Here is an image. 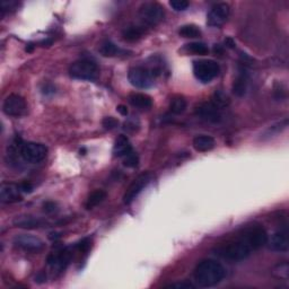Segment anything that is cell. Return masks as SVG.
<instances>
[{
  "instance_id": "5",
  "label": "cell",
  "mask_w": 289,
  "mask_h": 289,
  "mask_svg": "<svg viewBox=\"0 0 289 289\" xmlns=\"http://www.w3.org/2000/svg\"><path fill=\"white\" fill-rule=\"evenodd\" d=\"M165 16L163 6L158 3H145L139 8V17L144 24L148 26H155L161 23Z\"/></svg>"
},
{
  "instance_id": "28",
  "label": "cell",
  "mask_w": 289,
  "mask_h": 289,
  "mask_svg": "<svg viewBox=\"0 0 289 289\" xmlns=\"http://www.w3.org/2000/svg\"><path fill=\"white\" fill-rule=\"evenodd\" d=\"M138 164H139V157H138V155L133 152H130L129 154H127L126 156L123 157V165L127 166V167H137Z\"/></svg>"
},
{
  "instance_id": "24",
  "label": "cell",
  "mask_w": 289,
  "mask_h": 289,
  "mask_svg": "<svg viewBox=\"0 0 289 289\" xmlns=\"http://www.w3.org/2000/svg\"><path fill=\"white\" fill-rule=\"evenodd\" d=\"M186 106H188V103L184 97L182 96H175L173 97L170 104V110L173 114L179 115L182 114L186 110Z\"/></svg>"
},
{
  "instance_id": "8",
  "label": "cell",
  "mask_w": 289,
  "mask_h": 289,
  "mask_svg": "<svg viewBox=\"0 0 289 289\" xmlns=\"http://www.w3.org/2000/svg\"><path fill=\"white\" fill-rule=\"evenodd\" d=\"M3 111L8 117L21 118L28 112V104L21 95L11 94L4 101Z\"/></svg>"
},
{
  "instance_id": "1",
  "label": "cell",
  "mask_w": 289,
  "mask_h": 289,
  "mask_svg": "<svg viewBox=\"0 0 289 289\" xmlns=\"http://www.w3.org/2000/svg\"><path fill=\"white\" fill-rule=\"evenodd\" d=\"M268 239V234L260 225H254L246 228L236 239L229 241L215 250L217 255L229 261H242L251 255L252 251L259 250L264 246Z\"/></svg>"
},
{
  "instance_id": "10",
  "label": "cell",
  "mask_w": 289,
  "mask_h": 289,
  "mask_svg": "<svg viewBox=\"0 0 289 289\" xmlns=\"http://www.w3.org/2000/svg\"><path fill=\"white\" fill-rule=\"evenodd\" d=\"M229 6L226 3H219L213 6L207 15V24L211 28L223 26L229 16Z\"/></svg>"
},
{
  "instance_id": "32",
  "label": "cell",
  "mask_w": 289,
  "mask_h": 289,
  "mask_svg": "<svg viewBox=\"0 0 289 289\" xmlns=\"http://www.w3.org/2000/svg\"><path fill=\"white\" fill-rule=\"evenodd\" d=\"M90 246H91V239L90 238H84L81 243L77 244V245H76V247L81 252L88 251V248H90Z\"/></svg>"
},
{
  "instance_id": "36",
  "label": "cell",
  "mask_w": 289,
  "mask_h": 289,
  "mask_svg": "<svg viewBox=\"0 0 289 289\" xmlns=\"http://www.w3.org/2000/svg\"><path fill=\"white\" fill-rule=\"evenodd\" d=\"M225 44H226V46H227L228 48H234V46H235V42L233 41L232 39L228 38V39L226 40V41H225Z\"/></svg>"
},
{
  "instance_id": "18",
  "label": "cell",
  "mask_w": 289,
  "mask_h": 289,
  "mask_svg": "<svg viewBox=\"0 0 289 289\" xmlns=\"http://www.w3.org/2000/svg\"><path fill=\"white\" fill-rule=\"evenodd\" d=\"M215 139L208 135H200L193 139V147L197 152H209L215 147Z\"/></svg>"
},
{
  "instance_id": "17",
  "label": "cell",
  "mask_w": 289,
  "mask_h": 289,
  "mask_svg": "<svg viewBox=\"0 0 289 289\" xmlns=\"http://www.w3.org/2000/svg\"><path fill=\"white\" fill-rule=\"evenodd\" d=\"M129 102L132 106L141 110H148L153 106L152 97L142 93H133L129 96Z\"/></svg>"
},
{
  "instance_id": "22",
  "label": "cell",
  "mask_w": 289,
  "mask_h": 289,
  "mask_svg": "<svg viewBox=\"0 0 289 289\" xmlns=\"http://www.w3.org/2000/svg\"><path fill=\"white\" fill-rule=\"evenodd\" d=\"M106 192L104 190H95L94 192H92L88 197L87 201H86V208L87 209H93L96 206H99L101 202H103L106 199Z\"/></svg>"
},
{
  "instance_id": "25",
  "label": "cell",
  "mask_w": 289,
  "mask_h": 289,
  "mask_svg": "<svg viewBox=\"0 0 289 289\" xmlns=\"http://www.w3.org/2000/svg\"><path fill=\"white\" fill-rule=\"evenodd\" d=\"M186 50L191 53H193V55H198V56H204L209 52L208 46L203 42H193V43L186 44Z\"/></svg>"
},
{
  "instance_id": "15",
  "label": "cell",
  "mask_w": 289,
  "mask_h": 289,
  "mask_svg": "<svg viewBox=\"0 0 289 289\" xmlns=\"http://www.w3.org/2000/svg\"><path fill=\"white\" fill-rule=\"evenodd\" d=\"M14 225L21 228H40L44 225V221L34 216H17L14 219Z\"/></svg>"
},
{
  "instance_id": "33",
  "label": "cell",
  "mask_w": 289,
  "mask_h": 289,
  "mask_svg": "<svg viewBox=\"0 0 289 289\" xmlns=\"http://www.w3.org/2000/svg\"><path fill=\"white\" fill-rule=\"evenodd\" d=\"M43 207H44V211L48 212V213L55 212L57 210V206H56L55 202H46Z\"/></svg>"
},
{
  "instance_id": "30",
  "label": "cell",
  "mask_w": 289,
  "mask_h": 289,
  "mask_svg": "<svg viewBox=\"0 0 289 289\" xmlns=\"http://www.w3.org/2000/svg\"><path fill=\"white\" fill-rule=\"evenodd\" d=\"M102 124H103V127L105 129H109V130H111V129H114V128L118 127L119 121L113 117H106L103 119Z\"/></svg>"
},
{
  "instance_id": "9",
  "label": "cell",
  "mask_w": 289,
  "mask_h": 289,
  "mask_svg": "<svg viewBox=\"0 0 289 289\" xmlns=\"http://www.w3.org/2000/svg\"><path fill=\"white\" fill-rule=\"evenodd\" d=\"M153 177L152 173H144V174H140L137 179L133 180L123 195L124 204H130L138 197V194L152 182Z\"/></svg>"
},
{
  "instance_id": "2",
  "label": "cell",
  "mask_w": 289,
  "mask_h": 289,
  "mask_svg": "<svg viewBox=\"0 0 289 289\" xmlns=\"http://www.w3.org/2000/svg\"><path fill=\"white\" fill-rule=\"evenodd\" d=\"M226 275L225 266L218 261L206 259L199 262L195 266L193 278L197 286L201 288H210L223 281Z\"/></svg>"
},
{
  "instance_id": "19",
  "label": "cell",
  "mask_w": 289,
  "mask_h": 289,
  "mask_svg": "<svg viewBox=\"0 0 289 289\" xmlns=\"http://www.w3.org/2000/svg\"><path fill=\"white\" fill-rule=\"evenodd\" d=\"M99 50L101 55L104 57H118L127 55L128 53L126 50H123V49L118 47L117 44L113 43L112 41H109V40L101 43Z\"/></svg>"
},
{
  "instance_id": "34",
  "label": "cell",
  "mask_w": 289,
  "mask_h": 289,
  "mask_svg": "<svg viewBox=\"0 0 289 289\" xmlns=\"http://www.w3.org/2000/svg\"><path fill=\"white\" fill-rule=\"evenodd\" d=\"M21 190L23 191V192H25V193H30V192H32V190H33V186H32V184H30V183H22L21 185Z\"/></svg>"
},
{
  "instance_id": "13",
  "label": "cell",
  "mask_w": 289,
  "mask_h": 289,
  "mask_svg": "<svg viewBox=\"0 0 289 289\" xmlns=\"http://www.w3.org/2000/svg\"><path fill=\"white\" fill-rule=\"evenodd\" d=\"M22 192L20 185L13 183H4L0 188V200L3 203H15L21 201Z\"/></svg>"
},
{
  "instance_id": "4",
  "label": "cell",
  "mask_w": 289,
  "mask_h": 289,
  "mask_svg": "<svg viewBox=\"0 0 289 289\" xmlns=\"http://www.w3.org/2000/svg\"><path fill=\"white\" fill-rule=\"evenodd\" d=\"M220 73V67L213 60H197L193 62V74L201 83H210Z\"/></svg>"
},
{
  "instance_id": "26",
  "label": "cell",
  "mask_w": 289,
  "mask_h": 289,
  "mask_svg": "<svg viewBox=\"0 0 289 289\" xmlns=\"http://www.w3.org/2000/svg\"><path fill=\"white\" fill-rule=\"evenodd\" d=\"M212 104H215L218 109H223L226 108V106H228L229 104V97L225 94L224 92L221 91H217L215 94L212 96V101H211Z\"/></svg>"
},
{
  "instance_id": "29",
  "label": "cell",
  "mask_w": 289,
  "mask_h": 289,
  "mask_svg": "<svg viewBox=\"0 0 289 289\" xmlns=\"http://www.w3.org/2000/svg\"><path fill=\"white\" fill-rule=\"evenodd\" d=\"M170 6L176 12H183L188 10L190 3L186 2V0H172V2H170Z\"/></svg>"
},
{
  "instance_id": "11",
  "label": "cell",
  "mask_w": 289,
  "mask_h": 289,
  "mask_svg": "<svg viewBox=\"0 0 289 289\" xmlns=\"http://www.w3.org/2000/svg\"><path fill=\"white\" fill-rule=\"evenodd\" d=\"M15 246H17L21 250L31 253H39L44 250L46 247V243H44L41 238L33 236V235H20L16 236L14 239Z\"/></svg>"
},
{
  "instance_id": "20",
  "label": "cell",
  "mask_w": 289,
  "mask_h": 289,
  "mask_svg": "<svg viewBox=\"0 0 289 289\" xmlns=\"http://www.w3.org/2000/svg\"><path fill=\"white\" fill-rule=\"evenodd\" d=\"M247 74L245 70H242L241 74L238 75L236 81L234 82L233 85V93L236 96H243L247 90Z\"/></svg>"
},
{
  "instance_id": "31",
  "label": "cell",
  "mask_w": 289,
  "mask_h": 289,
  "mask_svg": "<svg viewBox=\"0 0 289 289\" xmlns=\"http://www.w3.org/2000/svg\"><path fill=\"white\" fill-rule=\"evenodd\" d=\"M166 288H177V289H190V288H195L194 284L191 282H175V283H171L166 286Z\"/></svg>"
},
{
  "instance_id": "14",
  "label": "cell",
  "mask_w": 289,
  "mask_h": 289,
  "mask_svg": "<svg viewBox=\"0 0 289 289\" xmlns=\"http://www.w3.org/2000/svg\"><path fill=\"white\" fill-rule=\"evenodd\" d=\"M266 244H269V248L272 251L287 252L289 247L287 228H284L283 230H280V232L274 233L270 239L268 238V242H266Z\"/></svg>"
},
{
  "instance_id": "7",
  "label": "cell",
  "mask_w": 289,
  "mask_h": 289,
  "mask_svg": "<svg viewBox=\"0 0 289 289\" xmlns=\"http://www.w3.org/2000/svg\"><path fill=\"white\" fill-rule=\"evenodd\" d=\"M21 156L25 162L37 164L42 162L47 157L48 148L39 142H25L21 146Z\"/></svg>"
},
{
  "instance_id": "12",
  "label": "cell",
  "mask_w": 289,
  "mask_h": 289,
  "mask_svg": "<svg viewBox=\"0 0 289 289\" xmlns=\"http://www.w3.org/2000/svg\"><path fill=\"white\" fill-rule=\"evenodd\" d=\"M195 114L201 120H204V121L210 123L220 122L221 118H223L220 109L217 108L211 102H206V103H201L198 105L197 109H195Z\"/></svg>"
},
{
  "instance_id": "16",
  "label": "cell",
  "mask_w": 289,
  "mask_h": 289,
  "mask_svg": "<svg viewBox=\"0 0 289 289\" xmlns=\"http://www.w3.org/2000/svg\"><path fill=\"white\" fill-rule=\"evenodd\" d=\"M132 152V146L127 136L121 135L117 138L113 146V154L115 157H124L127 154Z\"/></svg>"
},
{
  "instance_id": "23",
  "label": "cell",
  "mask_w": 289,
  "mask_h": 289,
  "mask_svg": "<svg viewBox=\"0 0 289 289\" xmlns=\"http://www.w3.org/2000/svg\"><path fill=\"white\" fill-rule=\"evenodd\" d=\"M179 34L183 38L188 39H197L201 35V30H200L197 25L188 24L181 26L179 30Z\"/></svg>"
},
{
  "instance_id": "21",
  "label": "cell",
  "mask_w": 289,
  "mask_h": 289,
  "mask_svg": "<svg viewBox=\"0 0 289 289\" xmlns=\"http://www.w3.org/2000/svg\"><path fill=\"white\" fill-rule=\"evenodd\" d=\"M145 34V29L142 26H128L123 30L122 37L127 41H137Z\"/></svg>"
},
{
  "instance_id": "6",
  "label": "cell",
  "mask_w": 289,
  "mask_h": 289,
  "mask_svg": "<svg viewBox=\"0 0 289 289\" xmlns=\"http://www.w3.org/2000/svg\"><path fill=\"white\" fill-rule=\"evenodd\" d=\"M128 79L132 86L140 88V90H146L154 85L155 76L149 68L138 66L129 70Z\"/></svg>"
},
{
  "instance_id": "35",
  "label": "cell",
  "mask_w": 289,
  "mask_h": 289,
  "mask_svg": "<svg viewBox=\"0 0 289 289\" xmlns=\"http://www.w3.org/2000/svg\"><path fill=\"white\" fill-rule=\"evenodd\" d=\"M117 111L118 112L123 115V117H126V115L128 114V109H127V106L126 105H118V108H117Z\"/></svg>"
},
{
  "instance_id": "27",
  "label": "cell",
  "mask_w": 289,
  "mask_h": 289,
  "mask_svg": "<svg viewBox=\"0 0 289 289\" xmlns=\"http://www.w3.org/2000/svg\"><path fill=\"white\" fill-rule=\"evenodd\" d=\"M272 273L274 277L287 280L289 277V268L287 262H283V263H279L275 265L272 270Z\"/></svg>"
},
{
  "instance_id": "3",
  "label": "cell",
  "mask_w": 289,
  "mask_h": 289,
  "mask_svg": "<svg viewBox=\"0 0 289 289\" xmlns=\"http://www.w3.org/2000/svg\"><path fill=\"white\" fill-rule=\"evenodd\" d=\"M99 66L91 59H79L69 67V75L79 81H96L99 77Z\"/></svg>"
}]
</instances>
